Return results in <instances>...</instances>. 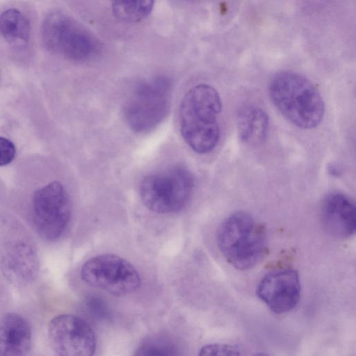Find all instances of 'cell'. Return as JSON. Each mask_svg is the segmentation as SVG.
Instances as JSON below:
<instances>
[{
    "mask_svg": "<svg viewBox=\"0 0 356 356\" xmlns=\"http://www.w3.org/2000/svg\"><path fill=\"white\" fill-rule=\"evenodd\" d=\"M222 102L218 91L211 86L198 84L184 97L179 109L181 136L196 153L212 151L220 138L218 117Z\"/></svg>",
    "mask_w": 356,
    "mask_h": 356,
    "instance_id": "6da1fadb",
    "label": "cell"
},
{
    "mask_svg": "<svg viewBox=\"0 0 356 356\" xmlns=\"http://www.w3.org/2000/svg\"><path fill=\"white\" fill-rule=\"evenodd\" d=\"M269 95L281 114L299 128H315L323 118L325 104L321 93L310 80L298 73L276 74L270 81Z\"/></svg>",
    "mask_w": 356,
    "mask_h": 356,
    "instance_id": "7a4b0ae2",
    "label": "cell"
},
{
    "mask_svg": "<svg viewBox=\"0 0 356 356\" xmlns=\"http://www.w3.org/2000/svg\"><path fill=\"white\" fill-rule=\"evenodd\" d=\"M216 241L220 252L232 266L248 270L257 265L264 255L265 227L250 214L237 211L221 223Z\"/></svg>",
    "mask_w": 356,
    "mask_h": 356,
    "instance_id": "3957f363",
    "label": "cell"
},
{
    "mask_svg": "<svg viewBox=\"0 0 356 356\" xmlns=\"http://www.w3.org/2000/svg\"><path fill=\"white\" fill-rule=\"evenodd\" d=\"M171 94L172 82L164 76L136 83L123 107L124 118L129 129L138 134L156 129L168 113Z\"/></svg>",
    "mask_w": 356,
    "mask_h": 356,
    "instance_id": "277c9868",
    "label": "cell"
},
{
    "mask_svg": "<svg viewBox=\"0 0 356 356\" xmlns=\"http://www.w3.org/2000/svg\"><path fill=\"white\" fill-rule=\"evenodd\" d=\"M193 188L191 172L183 166L173 165L145 177L139 193L142 202L151 211L171 213L185 207Z\"/></svg>",
    "mask_w": 356,
    "mask_h": 356,
    "instance_id": "5b68a950",
    "label": "cell"
},
{
    "mask_svg": "<svg viewBox=\"0 0 356 356\" xmlns=\"http://www.w3.org/2000/svg\"><path fill=\"white\" fill-rule=\"evenodd\" d=\"M42 40L50 51L74 61H87L100 52L99 40L71 17L60 13L48 14L42 26Z\"/></svg>",
    "mask_w": 356,
    "mask_h": 356,
    "instance_id": "8992f818",
    "label": "cell"
},
{
    "mask_svg": "<svg viewBox=\"0 0 356 356\" xmlns=\"http://www.w3.org/2000/svg\"><path fill=\"white\" fill-rule=\"evenodd\" d=\"M0 268L4 277L17 286L32 284L39 274L35 244L21 226H0Z\"/></svg>",
    "mask_w": 356,
    "mask_h": 356,
    "instance_id": "52a82bcc",
    "label": "cell"
},
{
    "mask_svg": "<svg viewBox=\"0 0 356 356\" xmlns=\"http://www.w3.org/2000/svg\"><path fill=\"white\" fill-rule=\"evenodd\" d=\"M81 277L90 286L115 296L131 293L141 284L140 275L131 264L110 253L86 261L81 267Z\"/></svg>",
    "mask_w": 356,
    "mask_h": 356,
    "instance_id": "ba28073f",
    "label": "cell"
},
{
    "mask_svg": "<svg viewBox=\"0 0 356 356\" xmlns=\"http://www.w3.org/2000/svg\"><path fill=\"white\" fill-rule=\"evenodd\" d=\"M33 220L38 233L49 241L58 239L71 218V203L64 186L54 181L38 189L33 195Z\"/></svg>",
    "mask_w": 356,
    "mask_h": 356,
    "instance_id": "9c48e42d",
    "label": "cell"
},
{
    "mask_svg": "<svg viewBox=\"0 0 356 356\" xmlns=\"http://www.w3.org/2000/svg\"><path fill=\"white\" fill-rule=\"evenodd\" d=\"M48 339L58 355L90 356L97 346L92 327L84 319L69 314L58 315L50 321Z\"/></svg>",
    "mask_w": 356,
    "mask_h": 356,
    "instance_id": "30bf717a",
    "label": "cell"
},
{
    "mask_svg": "<svg viewBox=\"0 0 356 356\" xmlns=\"http://www.w3.org/2000/svg\"><path fill=\"white\" fill-rule=\"evenodd\" d=\"M258 297L275 314L293 309L299 302L300 282L293 269L270 272L260 280L257 288Z\"/></svg>",
    "mask_w": 356,
    "mask_h": 356,
    "instance_id": "8fae6325",
    "label": "cell"
},
{
    "mask_svg": "<svg viewBox=\"0 0 356 356\" xmlns=\"http://www.w3.org/2000/svg\"><path fill=\"white\" fill-rule=\"evenodd\" d=\"M321 221L330 235L341 238L353 236L356 229V210L354 202L339 192L327 194L321 205Z\"/></svg>",
    "mask_w": 356,
    "mask_h": 356,
    "instance_id": "7c38bea8",
    "label": "cell"
},
{
    "mask_svg": "<svg viewBox=\"0 0 356 356\" xmlns=\"http://www.w3.org/2000/svg\"><path fill=\"white\" fill-rule=\"evenodd\" d=\"M32 331L27 320L15 312L0 319V356H22L31 348Z\"/></svg>",
    "mask_w": 356,
    "mask_h": 356,
    "instance_id": "4fadbf2b",
    "label": "cell"
},
{
    "mask_svg": "<svg viewBox=\"0 0 356 356\" xmlns=\"http://www.w3.org/2000/svg\"><path fill=\"white\" fill-rule=\"evenodd\" d=\"M268 128V115L259 107L245 106L238 114V135L241 140L248 145L257 146L264 143Z\"/></svg>",
    "mask_w": 356,
    "mask_h": 356,
    "instance_id": "5bb4252c",
    "label": "cell"
},
{
    "mask_svg": "<svg viewBox=\"0 0 356 356\" xmlns=\"http://www.w3.org/2000/svg\"><path fill=\"white\" fill-rule=\"evenodd\" d=\"M0 35L12 46H26L31 35L28 19L16 8L4 10L0 14Z\"/></svg>",
    "mask_w": 356,
    "mask_h": 356,
    "instance_id": "9a60e30c",
    "label": "cell"
},
{
    "mask_svg": "<svg viewBox=\"0 0 356 356\" xmlns=\"http://www.w3.org/2000/svg\"><path fill=\"white\" fill-rule=\"evenodd\" d=\"M154 0H111L113 15L128 23L138 22L147 17L154 6Z\"/></svg>",
    "mask_w": 356,
    "mask_h": 356,
    "instance_id": "2e32d148",
    "label": "cell"
},
{
    "mask_svg": "<svg viewBox=\"0 0 356 356\" xmlns=\"http://www.w3.org/2000/svg\"><path fill=\"white\" fill-rule=\"evenodd\" d=\"M177 347L171 341L158 337L144 340L136 350L137 355H176Z\"/></svg>",
    "mask_w": 356,
    "mask_h": 356,
    "instance_id": "e0dca14e",
    "label": "cell"
},
{
    "mask_svg": "<svg viewBox=\"0 0 356 356\" xmlns=\"http://www.w3.org/2000/svg\"><path fill=\"white\" fill-rule=\"evenodd\" d=\"M200 355H238L240 348L234 345L223 343H209L201 348Z\"/></svg>",
    "mask_w": 356,
    "mask_h": 356,
    "instance_id": "ac0fdd59",
    "label": "cell"
},
{
    "mask_svg": "<svg viewBox=\"0 0 356 356\" xmlns=\"http://www.w3.org/2000/svg\"><path fill=\"white\" fill-rule=\"evenodd\" d=\"M15 147L8 139L0 136V166L10 163L15 158Z\"/></svg>",
    "mask_w": 356,
    "mask_h": 356,
    "instance_id": "d6986e66",
    "label": "cell"
}]
</instances>
